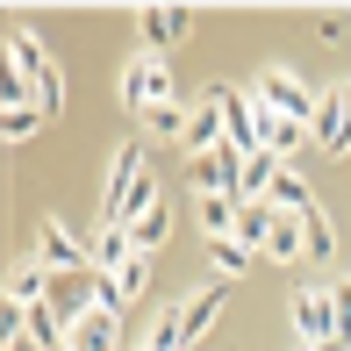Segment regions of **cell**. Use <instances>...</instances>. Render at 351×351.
<instances>
[{
	"label": "cell",
	"instance_id": "obj_20",
	"mask_svg": "<svg viewBox=\"0 0 351 351\" xmlns=\"http://www.w3.org/2000/svg\"><path fill=\"white\" fill-rule=\"evenodd\" d=\"M201 230H208V244H230L237 237V201L230 194H201Z\"/></svg>",
	"mask_w": 351,
	"mask_h": 351
},
{
	"label": "cell",
	"instance_id": "obj_27",
	"mask_svg": "<svg viewBox=\"0 0 351 351\" xmlns=\"http://www.w3.org/2000/svg\"><path fill=\"white\" fill-rule=\"evenodd\" d=\"M330 308H337V344H351V273L330 287Z\"/></svg>",
	"mask_w": 351,
	"mask_h": 351
},
{
	"label": "cell",
	"instance_id": "obj_28",
	"mask_svg": "<svg viewBox=\"0 0 351 351\" xmlns=\"http://www.w3.org/2000/svg\"><path fill=\"white\" fill-rule=\"evenodd\" d=\"M8 351H43V344L36 337H8Z\"/></svg>",
	"mask_w": 351,
	"mask_h": 351
},
{
	"label": "cell",
	"instance_id": "obj_17",
	"mask_svg": "<svg viewBox=\"0 0 351 351\" xmlns=\"http://www.w3.org/2000/svg\"><path fill=\"white\" fill-rule=\"evenodd\" d=\"M93 273H122V265H130L136 258V244H130V230H108V222H101V230H93Z\"/></svg>",
	"mask_w": 351,
	"mask_h": 351
},
{
	"label": "cell",
	"instance_id": "obj_15",
	"mask_svg": "<svg viewBox=\"0 0 351 351\" xmlns=\"http://www.w3.org/2000/svg\"><path fill=\"white\" fill-rule=\"evenodd\" d=\"M273 222H280V208H273V201H237V244H244V251H265Z\"/></svg>",
	"mask_w": 351,
	"mask_h": 351
},
{
	"label": "cell",
	"instance_id": "obj_25",
	"mask_svg": "<svg viewBox=\"0 0 351 351\" xmlns=\"http://www.w3.org/2000/svg\"><path fill=\"white\" fill-rule=\"evenodd\" d=\"M208 258H215V273H222V280H237V273L251 265V251H244V244L230 237V244H208Z\"/></svg>",
	"mask_w": 351,
	"mask_h": 351
},
{
	"label": "cell",
	"instance_id": "obj_11",
	"mask_svg": "<svg viewBox=\"0 0 351 351\" xmlns=\"http://www.w3.org/2000/svg\"><path fill=\"white\" fill-rule=\"evenodd\" d=\"M258 101V93H251ZM301 136H308V122H287V115H273V108H258V151H273L280 165L301 151Z\"/></svg>",
	"mask_w": 351,
	"mask_h": 351
},
{
	"label": "cell",
	"instance_id": "obj_13",
	"mask_svg": "<svg viewBox=\"0 0 351 351\" xmlns=\"http://www.w3.org/2000/svg\"><path fill=\"white\" fill-rule=\"evenodd\" d=\"M143 351H186V301H165L143 330Z\"/></svg>",
	"mask_w": 351,
	"mask_h": 351
},
{
	"label": "cell",
	"instance_id": "obj_21",
	"mask_svg": "<svg viewBox=\"0 0 351 351\" xmlns=\"http://www.w3.org/2000/svg\"><path fill=\"white\" fill-rule=\"evenodd\" d=\"M301 222H308V265H330L337 258V222H330L323 208H308Z\"/></svg>",
	"mask_w": 351,
	"mask_h": 351
},
{
	"label": "cell",
	"instance_id": "obj_19",
	"mask_svg": "<svg viewBox=\"0 0 351 351\" xmlns=\"http://www.w3.org/2000/svg\"><path fill=\"white\" fill-rule=\"evenodd\" d=\"M215 315H222V287H201V294H186V344H201L215 330Z\"/></svg>",
	"mask_w": 351,
	"mask_h": 351
},
{
	"label": "cell",
	"instance_id": "obj_7",
	"mask_svg": "<svg viewBox=\"0 0 351 351\" xmlns=\"http://www.w3.org/2000/svg\"><path fill=\"white\" fill-rule=\"evenodd\" d=\"M215 108H222V143L251 158V151H258V101L237 93V86H215Z\"/></svg>",
	"mask_w": 351,
	"mask_h": 351
},
{
	"label": "cell",
	"instance_id": "obj_12",
	"mask_svg": "<svg viewBox=\"0 0 351 351\" xmlns=\"http://www.w3.org/2000/svg\"><path fill=\"white\" fill-rule=\"evenodd\" d=\"M72 351H122V315L93 308L86 323H72Z\"/></svg>",
	"mask_w": 351,
	"mask_h": 351
},
{
	"label": "cell",
	"instance_id": "obj_18",
	"mask_svg": "<svg viewBox=\"0 0 351 351\" xmlns=\"http://www.w3.org/2000/svg\"><path fill=\"white\" fill-rule=\"evenodd\" d=\"M265 201H273L280 215H308V208H315V194H308V180H301L294 165H280V180H273V194H265Z\"/></svg>",
	"mask_w": 351,
	"mask_h": 351
},
{
	"label": "cell",
	"instance_id": "obj_4",
	"mask_svg": "<svg viewBox=\"0 0 351 351\" xmlns=\"http://www.w3.org/2000/svg\"><path fill=\"white\" fill-rule=\"evenodd\" d=\"M251 93H258V108H273L287 122H315V101H323V93H308V79H294L287 65H265Z\"/></svg>",
	"mask_w": 351,
	"mask_h": 351
},
{
	"label": "cell",
	"instance_id": "obj_10",
	"mask_svg": "<svg viewBox=\"0 0 351 351\" xmlns=\"http://www.w3.org/2000/svg\"><path fill=\"white\" fill-rule=\"evenodd\" d=\"M186 29H194V14H186V8H172V0L143 8V43H151V58L165 51V43H186Z\"/></svg>",
	"mask_w": 351,
	"mask_h": 351
},
{
	"label": "cell",
	"instance_id": "obj_6",
	"mask_svg": "<svg viewBox=\"0 0 351 351\" xmlns=\"http://www.w3.org/2000/svg\"><path fill=\"white\" fill-rule=\"evenodd\" d=\"M308 136L323 143L330 158H351V79H344V86H330L323 101H315V122H308Z\"/></svg>",
	"mask_w": 351,
	"mask_h": 351
},
{
	"label": "cell",
	"instance_id": "obj_29",
	"mask_svg": "<svg viewBox=\"0 0 351 351\" xmlns=\"http://www.w3.org/2000/svg\"><path fill=\"white\" fill-rule=\"evenodd\" d=\"M294 351H351V344H294Z\"/></svg>",
	"mask_w": 351,
	"mask_h": 351
},
{
	"label": "cell",
	"instance_id": "obj_14",
	"mask_svg": "<svg viewBox=\"0 0 351 351\" xmlns=\"http://www.w3.org/2000/svg\"><path fill=\"white\" fill-rule=\"evenodd\" d=\"M208 151H222V108H215V93L186 115V158H208Z\"/></svg>",
	"mask_w": 351,
	"mask_h": 351
},
{
	"label": "cell",
	"instance_id": "obj_23",
	"mask_svg": "<svg viewBox=\"0 0 351 351\" xmlns=\"http://www.w3.org/2000/svg\"><path fill=\"white\" fill-rule=\"evenodd\" d=\"M36 130H43V108H36V101H22V108H0V136H8V143H29Z\"/></svg>",
	"mask_w": 351,
	"mask_h": 351
},
{
	"label": "cell",
	"instance_id": "obj_24",
	"mask_svg": "<svg viewBox=\"0 0 351 351\" xmlns=\"http://www.w3.org/2000/svg\"><path fill=\"white\" fill-rule=\"evenodd\" d=\"M186 115H194V108L165 101V108H151V115H143V130H151V136H180V143H186Z\"/></svg>",
	"mask_w": 351,
	"mask_h": 351
},
{
	"label": "cell",
	"instance_id": "obj_5",
	"mask_svg": "<svg viewBox=\"0 0 351 351\" xmlns=\"http://www.w3.org/2000/svg\"><path fill=\"white\" fill-rule=\"evenodd\" d=\"M287 315H294V344H337L330 287H294V294H287Z\"/></svg>",
	"mask_w": 351,
	"mask_h": 351
},
{
	"label": "cell",
	"instance_id": "obj_26",
	"mask_svg": "<svg viewBox=\"0 0 351 351\" xmlns=\"http://www.w3.org/2000/svg\"><path fill=\"white\" fill-rule=\"evenodd\" d=\"M115 280H122V301H136V294H143V280H151V251H136V258L122 265Z\"/></svg>",
	"mask_w": 351,
	"mask_h": 351
},
{
	"label": "cell",
	"instance_id": "obj_1",
	"mask_svg": "<svg viewBox=\"0 0 351 351\" xmlns=\"http://www.w3.org/2000/svg\"><path fill=\"white\" fill-rule=\"evenodd\" d=\"M158 172H151V158H143V143H122L115 158H108V186H101V222L108 230H130V222H143L158 208Z\"/></svg>",
	"mask_w": 351,
	"mask_h": 351
},
{
	"label": "cell",
	"instance_id": "obj_2",
	"mask_svg": "<svg viewBox=\"0 0 351 351\" xmlns=\"http://www.w3.org/2000/svg\"><path fill=\"white\" fill-rule=\"evenodd\" d=\"M8 65H22V79L36 86V108H43V122L65 108V86H58V65H51V51H43V36L36 29H14L8 36Z\"/></svg>",
	"mask_w": 351,
	"mask_h": 351
},
{
	"label": "cell",
	"instance_id": "obj_16",
	"mask_svg": "<svg viewBox=\"0 0 351 351\" xmlns=\"http://www.w3.org/2000/svg\"><path fill=\"white\" fill-rule=\"evenodd\" d=\"M265 258L301 265V258H308V222H301V215H280V222H273V237H265Z\"/></svg>",
	"mask_w": 351,
	"mask_h": 351
},
{
	"label": "cell",
	"instance_id": "obj_8",
	"mask_svg": "<svg viewBox=\"0 0 351 351\" xmlns=\"http://www.w3.org/2000/svg\"><path fill=\"white\" fill-rule=\"evenodd\" d=\"M36 258L51 265V273H86V265H93V251L79 244V237H72L58 215H43V222H36Z\"/></svg>",
	"mask_w": 351,
	"mask_h": 351
},
{
	"label": "cell",
	"instance_id": "obj_9",
	"mask_svg": "<svg viewBox=\"0 0 351 351\" xmlns=\"http://www.w3.org/2000/svg\"><path fill=\"white\" fill-rule=\"evenodd\" d=\"M194 180H201V194H230L237 201V186H244V151H208V158H194Z\"/></svg>",
	"mask_w": 351,
	"mask_h": 351
},
{
	"label": "cell",
	"instance_id": "obj_22",
	"mask_svg": "<svg viewBox=\"0 0 351 351\" xmlns=\"http://www.w3.org/2000/svg\"><path fill=\"white\" fill-rule=\"evenodd\" d=\"M165 237H172V201H158L143 222H130V244H136V251H158Z\"/></svg>",
	"mask_w": 351,
	"mask_h": 351
},
{
	"label": "cell",
	"instance_id": "obj_3",
	"mask_svg": "<svg viewBox=\"0 0 351 351\" xmlns=\"http://www.w3.org/2000/svg\"><path fill=\"white\" fill-rule=\"evenodd\" d=\"M165 101H180V86H172V72H165V58H130V72H122V108H130V122H143L151 108H165Z\"/></svg>",
	"mask_w": 351,
	"mask_h": 351
}]
</instances>
